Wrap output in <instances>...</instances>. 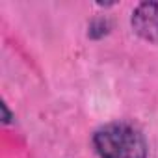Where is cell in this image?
<instances>
[{
  "instance_id": "3957f363",
  "label": "cell",
  "mask_w": 158,
  "mask_h": 158,
  "mask_svg": "<svg viewBox=\"0 0 158 158\" xmlns=\"http://www.w3.org/2000/svg\"><path fill=\"white\" fill-rule=\"evenodd\" d=\"M2 112H4V121H6V123H10L11 115H10V112H8V106H6V104H2Z\"/></svg>"
},
{
  "instance_id": "6da1fadb",
  "label": "cell",
  "mask_w": 158,
  "mask_h": 158,
  "mask_svg": "<svg viewBox=\"0 0 158 158\" xmlns=\"http://www.w3.org/2000/svg\"><path fill=\"white\" fill-rule=\"evenodd\" d=\"M93 147L101 158H147L149 147L143 134L128 123H108L95 130Z\"/></svg>"
},
{
  "instance_id": "7a4b0ae2",
  "label": "cell",
  "mask_w": 158,
  "mask_h": 158,
  "mask_svg": "<svg viewBox=\"0 0 158 158\" xmlns=\"http://www.w3.org/2000/svg\"><path fill=\"white\" fill-rule=\"evenodd\" d=\"M132 28L141 39L158 43V2H141L132 13Z\"/></svg>"
}]
</instances>
